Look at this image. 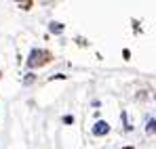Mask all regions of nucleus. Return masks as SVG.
<instances>
[{
    "label": "nucleus",
    "mask_w": 156,
    "mask_h": 149,
    "mask_svg": "<svg viewBox=\"0 0 156 149\" xmlns=\"http://www.w3.org/2000/svg\"><path fill=\"white\" fill-rule=\"evenodd\" d=\"M146 132L154 134V118H150V120H148V126H146Z\"/></svg>",
    "instance_id": "20e7f679"
},
{
    "label": "nucleus",
    "mask_w": 156,
    "mask_h": 149,
    "mask_svg": "<svg viewBox=\"0 0 156 149\" xmlns=\"http://www.w3.org/2000/svg\"><path fill=\"white\" fill-rule=\"evenodd\" d=\"M51 59V55L42 49H32L30 50V57H27V67H40L44 65L47 61Z\"/></svg>",
    "instance_id": "f257e3e1"
},
{
    "label": "nucleus",
    "mask_w": 156,
    "mask_h": 149,
    "mask_svg": "<svg viewBox=\"0 0 156 149\" xmlns=\"http://www.w3.org/2000/svg\"><path fill=\"white\" fill-rule=\"evenodd\" d=\"M49 29H51V34H61V32H63V23L51 21V23H49Z\"/></svg>",
    "instance_id": "7ed1b4c3"
},
{
    "label": "nucleus",
    "mask_w": 156,
    "mask_h": 149,
    "mask_svg": "<svg viewBox=\"0 0 156 149\" xmlns=\"http://www.w3.org/2000/svg\"><path fill=\"white\" fill-rule=\"evenodd\" d=\"M34 82V74H27L26 76V84H32Z\"/></svg>",
    "instance_id": "39448f33"
},
{
    "label": "nucleus",
    "mask_w": 156,
    "mask_h": 149,
    "mask_svg": "<svg viewBox=\"0 0 156 149\" xmlns=\"http://www.w3.org/2000/svg\"><path fill=\"white\" fill-rule=\"evenodd\" d=\"M108 132H110V124L104 122V120H99L97 124L93 126V134H97V137H104V134H108Z\"/></svg>",
    "instance_id": "f03ea898"
}]
</instances>
